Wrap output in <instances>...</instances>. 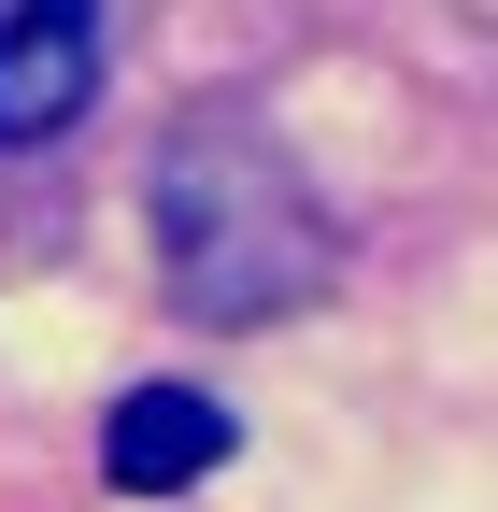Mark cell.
<instances>
[{"label": "cell", "mask_w": 498, "mask_h": 512, "mask_svg": "<svg viewBox=\"0 0 498 512\" xmlns=\"http://www.w3.org/2000/svg\"><path fill=\"white\" fill-rule=\"evenodd\" d=\"M157 256H171V299L214 313V328L299 313L328 285V228H314L299 171L257 143V128H185V143L157 157Z\"/></svg>", "instance_id": "obj_1"}, {"label": "cell", "mask_w": 498, "mask_h": 512, "mask_svg": "<svg viewBox=\"0 0 498 512\" xmlns=\"http://www.w3.org/2000/svg\"><path fill=\"white\" fill-rule=\"evenodd\" d=\"M100 86V0H29V29L0 43V157L15 143H57Z\"/></svg>", "instance_id": "obj_2"}, {"label": "cell", "mask_w": 498, "mask_h": 512, "mask_svg": "<svg viewBox=\"0 0 498 512\" xmlns=\"http://www.w3.org/2000/svg\"><path fill=\"white\" fill-rule=\"evenodd\" d=\"M214 456H228V413L200 399V384H129L114 427H100V470L129 484V498H185Z\"/></svg>", "instance_id": "obj_3"}, {"label": "cell", "mask_w": 498, "mask_h": 512, "mask_svg": "<svg viewBox=\"0 0 498 512\" xmlns=\"http://www.w3.org/2000/svg\"><path fill=\"white\" fill-rule=\"evenodd\" d=\"M15 29H29V0H0V43H15Z\"/></svg>", "instance_id": "obj_4"}]
</instances>
